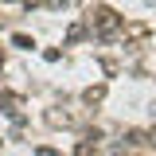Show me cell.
<instances>
[{
  "instance_id": "1",
  "label": "cell",
  "mask_w": 156,
  "mask_h": 156,
  "mask_svg": "<svg viewBox=\"0 0 156 156\" xmlns=\"http://www.w3.org/2000/svg\"><path fill=\"white\" fill-rule=\"evenodd\" d=\"M90 23H94V31H98V39H113L117 31H121V16H117L113 8H98V12H94V20H90Z\"/></svg>"
},
{
  "instance_id": "2",
  "label": "cell",
  "mask_w": 156,
  "mask_h": 156,
  "mask_svg": "<svg viewBox=\"0 0 156 156\" xmlns=\"http://www.w3.org/2000/svg\"><path fill=\"white\" fill-rule=\"evenodd\" d=\"M86 105H98V101H101V98H105V86H90V90H86Z\"/></svg>"
}]
</instances>
